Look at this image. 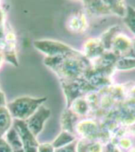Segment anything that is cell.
I'll list each match as a JSON object with an SVG mask.
<instances>
[{
    "mask_svg": "<svg viewBox=\"0 0 135 152\" xmlns=\"http://www.w3.org/2000/svg\"><path fill=\"white\" fill-rule=\"evenodd\" d=\"M44 62L60 80L82 78L91 65L90 61L84 57L81 51L67 56L47 57Z\"/></svg>",
    "mask_w": 135,
    "mask_h": 152,
    "instance_id": "cell-1",
    "label": "cell"
},
{
    "mask_svg": "<svg viewBox=\"0 0 135 152\" xmlns=\"http://www.w3.org/2000/svg\"><path fill=\"white\" fill-rule=\"evenodd\" d=\"M75 133L79 139L99 140L105 144L111 141L110 133L103 122L100 119L92 117L81 119L76 125Z\"/></svg>",
    "mask_w": 135,
    "mask_h": 152,
    "instance_id": "cell-2",
    "label": "cell"
},
{
    "mask_svg": "<svg viewBox=\"0 0 135 152\" xmlns=\"http://www.w3.org/2000/svg\"><path fill=\"white\" fill-rule=\"evenodd\" d=\"M47 98H18L8 104L10 113L18 120H26L37 111L38 108L42 106Z\"/></svg>",
    "mask_w": 135,
    "mask_h": 152,
    "instance_id": "cell-3",
    "label": "cell"
},
{
    "mask_svg": "<svg viewBox=\"0 0 135 152\" xmlns=\"http://www.w3.org/2000/svg\"><path fill=\"white\" fill-rule=\"evenodd\" d=\"M60 83L66 98V107H70L71 103L78 98L97 91L85 77L74 80H60Z\"/></svg>",
    "mask_w": 135,
    "mask_h": 152,
    "instance_id": "cell-4",
    "label": "cell"
},
{
    "mask_svg": "<svg viewBox=\"0 0 135 152\" xmlns=\"http://www.w3.org/2000/svg\"><path fill=\"white\" fill-rule=\"evenodd\" d=\"M115 71V68H94L90 65L84 77L94 88L99 91L114 84L113 76Z\"/></svg>",
    "mask_w": 135,
    "mask_h": 152,
    "instance_id": "cell-5",
    "label": "cell"
},
{
    "mask_svg": "<svg viewBox=\"0 0 135 152\" xmlns=\"http://www.w3.org/2000/svg\"><path fill=\"white\" fill-rule=\"evenodd\" d=\"M34 45L42 53L48 55V57L67 56V55H75L81 52L80 50H76L66 43L59 41L51 40V39L36 41Z\"/></svg>",
    "mask_w": 135,
    "mask_h": 152,
    "instance_id": "cell-6",
    "label": "cell"
},
{
    "mask_svg": "<svg viewBox=\"0 0 135 152\" xmlns=\"http://www.w3.org/2000/svg\"><path fill=\"white\" fill-rule=\"evenodd\" d=\"M14 129L17 130L23 143L25 152H37L40 143L37 142L36 136L31 132L27 124L23 121L17 119Z\"/></svg>",
    "mask_w": 135,
    "mask_h": 152,
    "instance_id": "cell-7",
    "label": "cell"
},
{
    "mask_svg": "<svg viewBox=\"0 0 135 152\" xmlns=\"http://www.w3.org/2000/svg\"><path fill=\"white\" fill-rule=\"evenodd\" d=\"M106 50L100 37H93L86 39L82 45L81 53L85 58L92 62L104 55Z\"/></svg>",
    "mask_w": 135,
    "mask_h": 152,
    "instance_id": "cell-8",
    "label": "cell"
},
{
    "mask_svg": "<svg viewBox=\"0 0 135 152\" xmlns=\"http://www.w3.org/2000/svg\"><path fill=\"white\" fill-rule=\"evenodd\" d=\"M50 116V110L44 106H40L37 111L28 119L26 122L28 128L36 137L42 132L44 124Z\"/></svg>",
    "mask_w": 135,
    "mask_h": 152,
    "instance_id": "cell-9",
    "label": "cell"
},
{
    "mask_svg": "<svg viewBox=\"0 0 135 152\" xmlns=\"http://www.w3.org/2000/svg\"><path fill=\"white\" fill-rule=\"evenodd\" d=\"M133 39L127 35L119 32L113 39L110 51L118 58L127 56L133 45Z\"/></svg>",
    "mask_w": 135,
    "mask_h": 152,
    "instance_id": "cell-10",
    "label": "cell"
},
{
    "mask_svg": "<svg viewBox=\"0 0 135 152\" xmlns=\"http://www.w3.org/2000/svg\"><path fill=\"white\" fill-rule=\"evenodd\" d=\"M67 28L70 32L80 34L87 31L89 28V21L84 13H76L71 15L67 20Z\"/></svg>",
    "mask_w": 135,
    "mask_h": 152,
    "instance_id": "cell-11",
    "label": "cell"
},
{
    "mask_svg": "<svg viewBox=\"0 0 135 152\" xmlns=\"http://www.w3.org/2000/svg\"><path fill=\"white\" fill-rule=\"evenodd\" d=\"M80 120V117L77 115L70 107H66L64 110L62 111L61 118H60L62 129L63 131H67L76 135V125Z\"/></svg>",
    "mask_w": 135,
    "mask_h": 152,
    "instance_id": "cell-12",
    "label": "cell"
},
{
    "mask_svg": "<svg viewBox=\"0 0 135 152\" xmlns=\"http://www.w3.org/2000/svg\"><path fill=\"white\" fill-rule=\"evenodd\" d=\"M105 143L99 140L79 139L76 143L77 152H103Z\"/></svg>",
    "mask_w": 135,
    "mask_h": 152,
    "instance_id": "cell-13",
    "label": "cell"
},
{
    "mask_svg": "<svg viewBox=\"0 0 135 152\" xmlns=\"http://www.w3.org/2000/svg\"><path fill=\"white\" fill-rule=\"evenodd\" d=\"M69 107L80 118H88L91 117L92 115L91 107L86 98V95L78 98L71 103Z\"/></svg>",
    "mask_w": 135,
    "mask_h": 152,
    "instance_id": "cell-14",
    "label": "cell"
},
{
    "mask_svg": "<svg viewBox=\"0 0 135 152\" xmlns=\"http://www.w3.org/2000/svg\"><path fill=\"white\" fill-rule=\"evenodd\" d=\"M6 140L9 143L13 152H25L23 143L15 129H10L6 134Z\"/></svg>",
    "mask_w": 135,
    "mask_h": 152,
    "instance_id": "cell-15",
    "label": "cell"
},
{
    "mask_svg": "<svg viewBox=\"0 0 135 152\" xmlns=\"http://www.w3.org/2000/svg\"><path fill=\"white\" fill-rule=\"evenodd\" d=\"M77 140H78V136L76 135L67 132V131L62 130L51 143H52L53 147L55 149H57V148H62V147L69 145V144H70V143Z\"/></svg>",
    "mask_w": 135,
    "mask_h": 152,
    "instance_id": "cell-16",
    "label": "cell"
},
{
    "mask_svg": "<svg viewBox=\"0 0 135 152\" xmlns=\"http://www.w3.org/2000/svg\"><path fill=\"white\" fill-rule=\"evenodd\" d=\"M119 32H121V29H120L119 26L114 25V26H112L111 28H108L105 32H103L101 35L100 39H101L104 48L108 51H110L113 39L115 37V36Z\"/></svg>",
    "mask_w": 135,
    "mask_h": 152,
    "instance_id": "cell-17",
    "label": "cell"
},
{
    "mask_svg": "<svg viewBox=\"0 0 135 152\" xmlns=\"http://www.w3.org/2000/svg\"><path fill=\"white\" fill-rule=\"evenodd\" d=\"M11 116L4 107H0V138H3L10 129Z\"/></svg>",
    "mask_w": 135,
    "mask_h": 152,
    "instance_id": "cell-18",
    "label": "cell"
},
{
    "mask_svg": "<svg viewBox=\"0 0 135 152\" xmlns=\"http://www.w3.org/2000/svg\"><path fill=\"white\" fill-rule=\"evenodd\" d=\"M116 71H128L135 69V58L130 56L118 58L115 63Z\"/></svg>",
    "mask_w": 135,
    "mask_h": 152,
    "instance_id": "cell-19",
    "label": "cell"
},
{
    "mask_svg": "<svg viewBox=\"0 0 135 152\" xmlns=\"http://www.w3.org/2000/svg\"><path fill=\"white\" fill-rule=\"evenodd\" d=\"M124 22L130 32L135 37V10L129 7L125 14Z\"/></svg>",
    "mask_w": 135,
    "mask_h": 152,
    "instance_id": "cell-20",
    "label": "cell"
},
{
    "mask_svg": "<svg viewBox=\"0 0 135 152\" xmlns=\"http://www.w3.org/2000/svg\"><path fill=\"white\" fill-rule=\"evenodd\" d=\"M119 147L121 150H130L132 148L133 142L131 140V136H123L120 138L117 139L116 140L112 141Z\"/></svg>",
    "mask_w": 135,
    "mask_h": 152,
    "instance_id": "cell-21",
    "label": "cell"
},
{
    "mask_svg": "<svg viewBox=\"0 0 135 152\" xmlns=\"http://www.w3.org/2000/svg\"><path fill=\"white\" fill-rule=\"evenodd\" d=\"M55 148L53 147L51 143H40L38 146L37 152H55Z\"/></svg>",
    "mask_w": 135,
    "mask_h": 152,
    "instance_id": "cell-22",
    "label": "cell"
},
{
    "mask_svg": "<svg viewBox=\"0 0 135 152\" xmlns=\"http://www.w3.org/2000/svg\"><path fill=\"white\" fill-rule=\"evenodd\" d=\"M76 143H77V141L69 144V145L62 147V148H57V149H55V152H77Z\"/></svg>",
    "mask_w": 135,
    "mask_h": 152,
    "instance_id": "cell-23",
    "label": "cell"
},
{
    "mask_svg": "<svg viewBox=\"0 0 135 152\" xmlns=\"http://www.w3.org/2000/svg\"><path fill=\"white\" fill-rule=\"evenodd\" d=\"M0 152H13L9 143L3 138H0Z\"/></svg>",
    "mask_w": 135,
    "mask_h": 152,
    "instance_id": "cell-24",
    "label": "cell"
},
{
    "mask_svg": "<svg viewBox=\"0 0 135 152\" xmlns=\"http://www.w3.org/2000/svg\"><path fill=\"white\" fill-rule=\"evenodd\" d=\"M126 132L129 136H134L135 137V121L126 126Z\"/></svg>",
    "mask_w": 135,
    "mask_h": 152,
    "instance_id": "cell-25",
    "label": "cell"
},
{
    "mask_svg": "<svg viewBox=\"0 0 135 152\" xmlns=\"http://www.w3.org/2000/svg\"><path fill=\"white\" fill-rule=\"evenodd\" d=\"M127 56L135 58V39L133 41V45H132L131 51H130V53H129Z\"/></svg>",
    "mask_w": 135,
    "mask_h": 152,
    "instance_id": "cell-26",
    "label": "cell"
},
{
    "mask_svg": "<svg viewBox=\"0 0 135 152\" xmlns=\"http://www.w3.org/2000/svg\"><path fill=\"white\" fill-rule=\"evenodd\" d=\"M6 104V100H5V96L2 92L0 91V107H4Z\"/></svg>",
    "mask_w": 135,
    "mask_h": 152,
    "instance_id": "cell-27",
    "label": "cell"
},
{
    "mask_svg": "<svg viewBox=\"0 0 135 152\" xmlns=\"http://www.w3.org/2000/svg\"><path fill=\"white\" fill-rule=\"evenodd\" d=\"M128 152H135V147H134V148H131L130 150H129Z\"/></svg>",
    "mask_w": 135,
    "mask_h": 152,
    "instance_id": "cell-28",
    "label": "cell"
},
{
    "mask_svg": "<svg viewBox=\"0 0 135 152\" xmlns=\"http://www.w3.org/2000/svg\"><path fill=\"white\" fill-rule=\"evenodd\" d=\"M103 152H105V151H103Z\"/></svg>",
    "mask_w": 135,
    "mask_h": 152,
    "instance_id": "cell-29",
    "label": "cell"
}]
</instances>
